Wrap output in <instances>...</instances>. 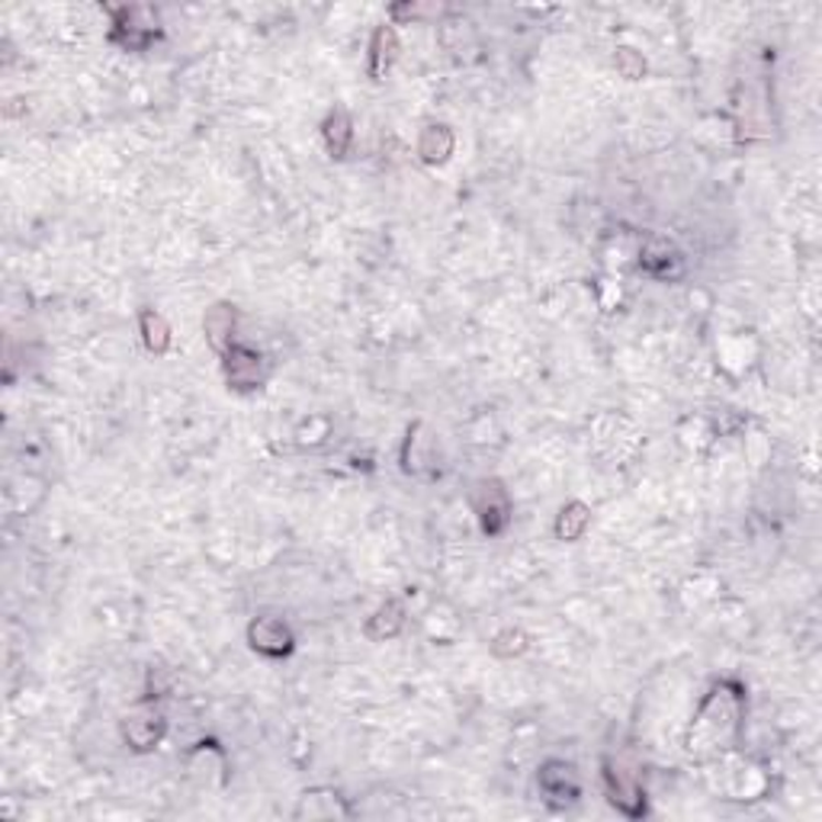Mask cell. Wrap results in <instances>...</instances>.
Segmentation results:
<instances>
[{
	"mask_svg": "<svg viewBox=\"0 0 822 822\" xmlns=\"http://www.w3.org/2000/svg\"><path fill=\"white\" fill-rule=\"evenodd\" d=\"M639 267H642L649 277H656V280H674V277H681V270H684V258H681V251L674 248L669 238L652 235V238H646V245L639 248Z\"/></svg>",
	"mask_w": 822,
	"mask_h": 822,
	"instance_id": "obj_9",
	"label": "cell"
},
{
	"mask_svg": "<svg viewBox=\"0 0 822 822\" xmlns=\"http://www.w3.org/2000/svg\"><path fill=\"white\" fill-rule=\"evenodd\" d=\"M223 357L225 379H228L231 389L248 392V389H258L263 379H267V360H263V354H258L255 347L231 344L228 354H223Z\"/></svg>",
	"mask_w": 822,
	"mask_h": 822,
	"instance_id": "obj_6",
	"label": "cell"
},
{
	"mask_svg": "<svg viewBox=\"0 0 822 822\" xmlns=\"http://www.w3.org/2000/svg\"><path fill=\"white\" fill-rule=\"evenodd\" d=\"M604 787H607L610 807H617L624 816H630V820L646 816V790H642V785L636 781L630 771L614 765L610 758H604Z\"/></svg>",
	"mask_w": 822,
	"mask_h": 822,
	"instance_id": "obj_5",
	"label": "cell"
},
{
	"mask_svg": "<svg viewBox=\"0 0 822 822\" xmlns=\"http://www.w3.org/2000/svg\"><path fill=\"white\" fill-rule=\"evenodd\" d=\"M469 505H473V511H476V518H479L488 537H498V533L508 530V523H511V495L498 479H479L473 495H469Z\"/></svg>",
	"mask_w": 822,
	"mask_h": 822,
	"instance_id": "obj_3",
	"label": "cell"
},
{
	"mask_svg": "<svg viewBox=\"0 0 822 822\" xmlns=\"http://www.w3.org/2000/svg\"><path fill=\"white\" fill-rule=\"evenodd\" d=\"M203 332L216 354H228V347L235 344V305L216 302L203 318Z\"/></svg>",
	"mask_w": 822,
	"mask_h": 822,
	"instance_id": "obj_10",
	"label": "cell"
},
{
	"mask_svg": "<svg viewBox=\"0 0 822 822\" xmlns=\"http://www.w3.org/2000/svg\"><path fill=\"white\" fill-rule=\"evenodd\" d=\"M418 154H421V161H428V164H444L450 154H453V132H450L447 126H428V129L421 132Z\"/></svg>",
	"mask_w": 822,
	"mask_h": 822,
	"instance_id": "obj_14",
	"label": "cell"
},
{
	"mask_svg": "<svg viewBox=\"0 0 822 822\" xmlns=\"http://www.w3.org/2000/svg\"><path fill=\"white\" fill-rule=\"evenodd\" d=\"M248 642L255 652H261L267 659H283L293 652V630L283 617H258L248 627Z\"/></svg>",
	"mask_w": 822,
	"mask_h": 822,
	"instance_id": "obj_8",
	"label": "cell"
},
{
	"mask_svg": "<svg viewBox=\"0 0 822 822\" xmlns=\"http://www.w3.org/2000/svg\"><path fill=\"white\" fill-rule=\"evenodd\" d=\"M402 627H405V607L399 601H386L367 620V636L370 639H392Z\"/></svg>",
	"mask_w": 822,
	"mask_h": 822,
	"instance_id": "obj_13",
	"label": "cell"
},
{
	"mask_svg": "<svg viewBox=\"0 0 822 822\" xmlns=\"http://www.w3.org/2000/svg\"><path fill=\"white\" fill-rule=\"evenodd\" d=\"M139 328H142V340L149 347L151 354H167L171 347V325L161 312L154 309H142L139 312Z\"/></svg>",
	"mask_w": 822,
	"mask_h": 822,
	"instance_id": "obj_15",
	"label": "cell"
},
{
	"mask_svg": "<svg viewBox=\"0 0 822 822\" xmlns=\"http://www.w3.org/2000/svg\"><path fill=\"white\" fill-rule=\"evenodd\" d=\"M161 36V23H158V10L151 7H119L112 10V42H119L129 52H142L149 48L154 39Z\"/></svg>",
	"mask_w": 822,
	"mask_h": 822,
	"instance_id": "obj_2",
	"label": "cell"
},
{
	"mask_svg": "<svg viewBox=\"0 0 822 822\" xmlns=\"http://www.w3.org/2000/svg\"><path fill=\"white\" fill-rule=\"evenodd\" d=\"M322 139H325V149L332 158H344L350 151V142H354V122H350V112L344 107H335V110L325 116L322 122Z\"/></svg>",
	"mask_w": 822,
	"mask_h": 822,
	"instance_id": "obj_11",
	"label": "cell"
},
{
	"mask_svg": "<svg viewBox=\"0 0 822 822\" xmlns=\"http://www.w3.org/2000/svg\"><path fill=\"white\" fill-rule=\"evenodd\" d=\"M537 785H540L547 807H553V810H565V807L578 803V797H582V781H578L575 765L562 761V758H550L540 765Z\"/></svg>",
	"mask_w": 822,
	"mask_h": 822,
	"instance_id": "obj_4",
	"label": "cell"
},
{
	"mask_svg": "<svg viewBox=\"0 0 822 822\" xmlns=\"http://www.w3.org/2000/svg\"><path fill=\"white\" fill-rule=\"evenodd\" d=\"M746 716V688L739 681H716L688 726L684 748L691 758H713L736 746Z\"/></svg>",
	"mask_w": 822,
	"mask_h": 822,
	"instance_id": "obj_1",
	"label": "cell"
},
{
	"mask_svg": "<svg viewBox=\"0 0 822 822\" xmlns=\"http://www.w3.org/2000/svg\"><path fill=\"white\" fill-rule=\"evenodd\" d=\"M614 65H617V72L627 77V80H636V77H642V72H646V62L636 55L634 48H617Z\"/></svg>",
	"mask_w": 822,
	"mask_h": 822,
	"instance_id": "obj_17",
	"label": "cell"
},
{
	"mask_svg": "<svg viewBox=\"0 0 822 822\" xmlns=\"http://www.w3.org/2000/svg\"><path fill=\"white\" fill-rule=\"evenodd\" d=\"M588 523H592V508L585 501H569L556 518V537L572 543L588 530Z\"/></svg>",
	"mask_w": 822,
	"mask_h": 822,
	"instance_id": "obj_16",
	"label": "cell"
},
{
	"mask_svg": "<svg viewBox=\"0 0 822 822\" xmlns=\"http://www.w3.org/2000/svg\"><path fill=\"white\" fill-rule=\"evenodd\" d=\"M164 733H167V720L154 704H142L122 720V739L136 751H151L164 739Z\"/></svg>",
	"mask_w": 822,
	"mask_h": 822,
	"instance_id": "obj_7",
	"label": "cell"
},
{
	"mask_svg": "<svg viewBox=\"0 0 822 822\" xmlns=\"http://www.w3.org/2000/svg\"><path fill=\"white\" fill-rule=\"evenodd\" d=\"M396 55H399V36H396V30L392 26H379L374 33V42H370V75L379 80V77L392 68Z\"/></svg>",
	"mask_w": 822,
	"mask_h": 822,
	"instance_id": "obj_12",
	"label": "cell"
}]
</instances>
